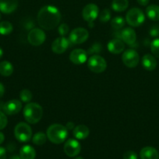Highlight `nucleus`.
Returning a JSON list of instances; mask_svg holds the SVG:
<instances>
[{"mask_svg": "<svg viewBox=\"0 0 159 159\" xmlns=\"http://www.w3.org/2000/svg\"><path fill=\"white\" fill-rule=\"evenodd\" d=\"M47 135L43 132H37L34 135L32 138V141L36 145H43L45 144L47 141Z\"/></svg>", "mask_w": 159, "mask_h": 159, "instance_id": "393cba45", "label": "nucleus"}, {"mask_svg": "<svg viewBox=\"0 0 159 159\" xmlns=\"http://www.w3.org/2000/svg\"><path fill=\"white\" fill-rule=\"evenodd\" d=\"M43 109L36 102H28L23 108V116L25 120L30 124H35L41 120Z\"/></svg>", "mask_w": 159, "mask_h": 159, "instance_id": "7ed1b4c3", "label": "nucleus"}, {"mask_svg": "<svg viewBox=\"0 0 159 159\" xmlns=\"http://www.w3.org/2000/svg\"><path fill=\"white\" fill-rule=\"evenodd\" d=\"M14 135L20 142H28L32 137V130L28 124L20 122L14 128Z\"/></svg>", "mask_w": 159, "mask_h": 159, "instance_id": "20e7f679", "label": "nucleus"}, {"mask_svg": "<svg viewBox=\"0 0 159 159\" xmlns=\"http://www.w3.org/2000/svg\"><path fill=\"white\" fill-rule=\"evenodd\" d=\"M70 40L64 37H58L51 43V50L55 54H61L65 52L69 48Z\"/></svg>", "mask_w": 159, "mask_h": 159, "instance_id": "f8f14e48", "label": "nucleus"}, {"mask_svg": "<svg viewBox=\"0 0 159 159\" xmlns=\"http://www.w3.org/2000/svg\"><path fill=\"white\" fill-rule=\"evenodd\" d=\"M61 21V13L55 6H45L37 13V23L44 30H51L55 29Z\"/></svg>", "mask_w": 159, "mask_h": 159, "instance_id": "f257e3e1", "label": "nucleus"}, {"mask_svg": "<svg viewBox=\"0 0 159 159\" xmlns=\"http://www.w3.org/2000/svg\"><path fill=\"white\" fill-rule=\"evenodd\" d=\"M20 157L21 159H35L36 152L31 145H24L20 148Z\"/></svg>", "mask_w": 159, "mask_h": 159, "instance_id": "412c9836", "label": "nucleus"}, {"mask_svg": "<svg viewBox=\"0 0 159 159\" xmlns=\"http://www.w3.org/2000/svg\"><path fill=\"white\" fill-rule=\"evenodd\" d=\"M73 136L78 140H84L87 138L90 134V130L85 125H78L73 129Z\"/></svg>", "mask_w": 159, "mask_h": 159, "instance_id": "aec40b11", "label": "nucleus"}, {"mask_svg": "<svg viewBox=\"0 0 159 159\" xmlns=\"http://www.w3.org/2000/svg\"><path fill=\"white\" fill-rule=\"evenodd\" d=\"M140 159H159V153L156 148L153 147H144L140 150Z\"/></svg>", "mask_w": 159, "mask_h": 159, "instance_id": "a211bd4d", "label": "nucleus"}, {"mask_svg": "<svg viewBox=\"0 0 159 159\" xmlns=\"http://www.w3.org/2000/svg\"><path fill=\"white\" fill-rule=\"evenodd\" d=\"M81 151V145L78 141L75 139H69L64 144V152L70 158L77 156Z\"/></svg>", "mask_w": 159, "mask_h": 159, "instance_id": "9b49d317", "label": "nucleus"}, {"mask_svg": "<svg viewBox=\"0 0 159 159\" xmlns=\"http://www.w3.org/2000/svg\"><path fill=\"white\" fill-rule=\"evenodd\" d=\"M111 16H112L111 11L108 9H104L101 12H99L98 18H99V20L101 23H105L110 20Z\"/></svg>", "mask_w": 159, "mask_h": 159, "instance_id": "cd10ccee", "label": "nucleus"}, {"mask_svg": "<svg viewBox=\"0 0 159 159\" xmlns=\"http://www.w3.org/2000/svg\"><path fill=\"white\" fill-rule=\"evenodd\" d=\"M65 127H66V128L68 129V130H73V129H74V124H73V123L72 122H69L67 123Z\"/></svg>", "mask_w": 159, "mask_h": 159, "instance_id": "58836bf2", "label": "nucleus"}, {"mask_svg": "<svg viewBox=\"0 0 159 159\" xmlns=\"http://www.w3.org/2000/svg\"><path fill=\"white\" fill-rule=\"evenodd\" d=\"M18 6V0H0V12L6 14L12 13Z\"/></svg>", "mask_w": 159, "mask_h": 159, "instance_id": "2eb2a0df", "label": "nucleus"}, {"mask_svg": "<svg viewBox=\"0 0 159 159\" xmlns=\"http://www.w3.org/2000/svg\"><path fill=\"white\" fill-rule=\"evenodd\" d=\"M89 33L83 27L75 28L71 31L69 37V40L73 44H81L88 39Z\"/></svg>", "mask_w": 159, "mask_h": 159, "instance_id": "6e6552de", "label": "nucleus"}, {"mask_svg": "<svg viewBox=\"0 0 159 159\" xmlns=\"http://www.w3.org/2000/svg\"><path fill=\"white\" fill-rule=\"evenodd\" d=\"M4 93H5V88L4 86H3L2 84L0 82V98L2 97V96L4 95Z\"/></svg>", "mask_w": 159, "mask_h": 159, "instance_id": "4c0bfd02", "label": "nucleus"}, {"mask_svg": "<svg viewBox=\"0 0 159 159\" xmlns=\"http://www.w3.org/2000/svg\"><path fill=\"white\" fill-rule=\"evenodd\" d=\"M123 159H137V155L133 151H127L123 154Z\"/></svg>", "mask_w": 159, "mask_h": 159, "instance_id": "473e14b6", "label": "nucleus"}, {"mask_svg": "<svg viewBox=\"0 0 159 159\" xmlns=\"http://www.w3.org/2000/svg\"><path fill=\"white\" fill-rule=\"evenodd\" d=\"M122 61L127 68H133L137 66L140 61V56L138 53L133 49H128L123 52Z\"/></svg>", "mask_w": 159, "mask_h": 159, "instance_id": "0eeeda50", "label": "nucleus"}, {"mask_svg": "<svg viewBox=\"0 0 159 159\" xmlns=\"http://www.w3.org/2000/svg\"><path fill=\"white\" fill-rule=\"evenodd\" d=\"M13 72V67L10 62L4 61L0 63V75L5 77L10 76Z\"/></svg>", "mask_w": 159, "mask_h": 159, "instance_id": "b1692460", "label": "nucleus"}, {"mask_svg": "<svg viewBox=\"0 0 159 159\" xmlns=\"http://www.w3.org/2000/svg\"><path fill=\"white\" fill-rule=\"evenodd\" d=\"M108 50L110 53L113 54H121L125 49L124 42L119 39H113L110 40L107 45Z\"/></svg>", "mask_w": 159, "mask_h": 159, "instance_id": "dca6fc26", "label": "nucleus"}, {"mask_svg": "<svg viewBox=\"0 0 159 159\" xmlns=\"http://www.w3.org/2000/svg\"><path fill=\"white\" fill-rule=\"evenodd\" d=\"M101 45H100V43H94V44L93 45V46L91 47V48H90V50L88 51V53L89 54H91L92 52H93L94 50H96L97 53H99L100 51H101Z\"/></svg>", "mask_w": 159, "mask_h": 159, "instance_id": "72a5a7b5", "label": "nucleus"}, {"mask_svg": "<svg viewBox=\"0 0 159 159\" xmlns=\"http://www.w3.org/2000/svg\"><path fill=\"white\" fill-rule=\"evenodd\" d=\"M141 63L143 68L147 71H153L157 67V61H156L155 57L154 56L149 54H144L143 56Z\"/></svg>", "mask_w": 159, "mask_h": 159, "instance_id": "6ab92c4d", "label": "nucleus"}, {"mask_svg": "<svg viewBox=\"0 0 159 159\" xmlns=\"http://www.w3.org/2000/svg\"><path fill=\"white\" fill-rule=\"evenodd\" d=\"M5 140V136L2 132H0V144H2L3 143Z\"/></svg>", "mask_w": 159, "mask_h": 159, "instance_id": "ea45409f", "label": "nucleus"}, {"mask_svg": "<svg viewBox=\"0 0 159 159\" xmlns=\"http://www.w3.org/2000/svg\"><path fill=\"white\" fill-rule=\"evenodd\" d=\"M146 14L150 20L153 21L159 20V6L157 5H150L146 9Z\"/></svg>", "mask_w": 159, "mask_h": 159, "instance_id": "4be33fe9", "label": "nucleus"}, {"mask_svg": "<svg viewBox=\"0 0 159 159\" xmlns=\"http://www.w3.org/2000/svg\"><path fill=\"white\" fill-rule=\"evenodd\" d=\"M75 159H84V158H81V157H77V158H76Z\"/></svg>", "mask_w": 159, "mask_h": 159, "instance_id": "c03bdc74", "label": "nucleus"}, {"mask_svg": "<svg viewBox=\"0 0 159 159\" xmlns=\"http://www.w3.org/2000/svg\"><path fill=\"white\" fill-rule=\"evenodd\" d=\"M121 38L127 44H133L137 40V34L132 28H125L121 32Z\"/></svg>", "mask_w": 159, "mask_h": 159, "instance_id": "f3484780", "label": "nucleus"}, {"mask_svg": "<svg viewBox=\"0 0 159 159\" xmlns=\"http://www.w3.org/2000/svg\"><path fill=\"white\" fill-rule=\"evenodd\" d=\"M70 60L75 65H82L87 61V52L80 48L74 49L70 53Z\"/></svg>", "mask_w": 159, "mask_h": 159, "instance_id": "4468645a", "label": "nucleus"}, {"mask_svg": "<svg viewBox=\"0 0 159 159\" xmlns=\"http://www.w3.org/2000/svg\"><path fill=\"white\" fill-rule=\"evenodd\" d=\"M137 2L139 5H140V6H146L148 5L150 0H137Z\"/></svg>", "mask_w": 159, "mask_h": 159, "instance_id": "e433bc0d", "label": "nucleus"}, {"mask_svg": "<svg viewBox=\"0 0 159 159\" xmlns=\"http://www.w3.org/2000/svg\"><path fill=\"white\" fill-rule=\"evenodd\" d=\"M9 159H21V158L19 156H17V155H14V156H12Z\"/></svg>", "mask_w": 159, "mask_h": 159, "instance_id": "79ce46f5", "label": "nucleus"}, {"mask_svg": "<svg viewBox=\"0 0 159 159\" xmlns=\"http://www.w3.org/2000/svg\"><path fill=\"white\" fill-rule=\"evenodd\" d=\"M145 20V15L139 8H132L126 15V21L129 26L137 27L143 24Z\"/></svg>", "mask_w": 159, "mask_h": 159, "instance_id": "39448f33", "label": "nucleus"}, {"mask_svg": "<svg viewBox=\"0 0 159 159\" xmlns=\"http://www.w3.org/2000/svg\"><path fill=\"white\" fill-rule=\"evenodd\" d=\"M87 66L92 72L99 74L105 71L107 68V63L104 57L98 54H94L88 59Z\"/></svg>", "mask_w": 159, "mask_h": 159, "instance_id": "423d86ee", "label": "nucleus"}, {"mask_svg": "<svg viewBox=\"0 0 159 159\" xmlns=\"http://www.w3.org/2000/svg\"><path fill=\"white\" fill-rule=\"evenodd\" d=\"M0 159H6V149L2 147H0Z\"/></svg>", "mask_w": 159, "mask_h": 159, "instance_id": "c9c22d12", "label": "nucleus"}, {"mask_svg": "<svg viewBox=\"0 0 159 159\" xmlns=\"http://www.w3.org/2000/svg\"><path fill=\"white\" fill-rule=\"evenodd\" d=\"M4 103H5V102L0 101V111H2L3 107H4Z\"/></svg>", "mask_w": 159, "mask_h": 159, "instance_id": "a19ab883", "label": "nucleus"}, {"mask_svg": "<svg viewBox=\"0 0 159 159\" xmlns=\"http://www.w3.org/2000/svg\"><path fill=\"white\" fill-rule=\"evenodd\" d=\"M151 51L154 57L159 58V38L154 39L151 43Z\"/></svg>", "mask_w": 159, "mask_h": 159, "instance_id": "c756f323", "label": "nucleus"}, {"mask_svg": "<svg viewBox=\"0 0 159 159\" xmlns=\"http://www.w3.org/2000/svg\"><path fill=\"white\" fill-rule=\"evenodd\" d=\"M46 135L48 140L53 144H62L68 137V129L62 124H51L47 129Z\"/></svg>", "mask_w": 159, "mask_h": 159, "instance_id": "f03ea898", "label": "nucleus"}, {"mask_svg": "<svg viewBox=\"0 0 159 159\" xmlns=\"http://www.w3.org/2000/svg\"><path fill=\"white\" fill-rule=\"evenodd\" d=\"M2 55H3V51H2V48H0V59L2 58Z\"/></svg>", "mask_w": 159, "mask_h": 159, "instance_id": "37998d69", "label": "nucleus"}, {"mask_svg": "<svg viewBox=\"0 0 159 159\" xmlns=\"http://www.w3.org/2000/svg\"><path fill=\"white\" fill-rule=\"evenodd\" d=\"M12 25L9 21H2L0 23V34L8 35L12 31Z\"/></svg>", "mask_w": 159, "mask_h": 159, "instance_id": "bb28decb", "label": "nucleus"}, {"mask_svg": "<svg viewBox=\"0 0 159 159\" xmlns=\"http://www.w3.org/2000/svg\"><path fill=\"white\" fill-rule=\"evenodd\" d=\"M125 25V20L123 16H115L111 20V26L115 30H121Z\"/></svg>", "mask_w": 159, "mask_h": 159, "instance_id": "a878e982", "label": "nucleus"}, {"mask_svg": "<svg viewBox=\"0 0 159 159\" xmlns=\"http://www.w3.org/2000/svg\"><path fill=\"white\" fill-rule=\"evenodd\" d=\"M20 100L23 102H30L33 98V95L31 92L28 89H23L20 93Z\"/></svg>", "mask_w": 159, "mask_h": 159, "instance_id": "c85d7f7f", "label": "nucleus"}, {"mask_svg": "<svg viewBox=\"0 0 159 159\" xmlns=\"http://www.w3.org/2000/svg\"><path fill=\"white\" fill-rule=\"evenodd\" d=\"M99 15V8L94 3H89L82 11L83 18L87 23H92Z\"/></svg>", "mask_w": 159, "mask_h": 159, "instance_id": "1a4fd4ad", "label": "nucleus"}, {"mask_svg": "<svg viewBox=\"0 0 159 159\" xmlns=\"http://www.w3.org/2000/svg\"><path fill=\"white\" fill-rule=\"evenodd\" d=\"M1 17H2L1 16V12H0V20H1Z\"/></svg>", "mask_w": 159, "mask_h": 159, "instance_id": "a18cd8bd", "label": "nucleus"}, {"mask_svg": "<svg viewBox=\"0 0 159 159\" xmlns=\"http://www.w3.org/2000/svg\"><path fill=\"white\" fill-rule=\"evenodd\" d=\"M58 32H59V35L64 37V36L66 35L69 32V26L68 25L65 24V23H62L60 26H59V29H58Z\"/></svg>", "mask_w": 159, "mask_h": 159, "instance_id": "2f4dec72", "label": "nucleus"}, {"mask_svg": "<svg viewBox=\"0 0 159 159\" xmlns=\"http://www.w3.org/2000/svg\"><path fill=\"white\" fill-rule=\"evenodd\" d=\"M22 109V102L18 99H11L5 102L2 112L7 115H15Z\"/></svg>", "mask_w": 159, "mask_h": 159, "instance_id": "ddd939ff", "label": "nucleus"}, {"mask_svg": "<svg viewBox=\"0 0 159 159\" xmlns=\"http://www.w3.org/2000/svg\"><path fill=\"white\" fill-rule=\"evenodd\" d=\"M112 9L115 12H122L126 10L129 6V1L128 0H112Z\"/></svg>", "mask_w": 159, "mask_h": 159, "instance_id": "5701e85b", "label": "nucleus"}, {"mask_svg": "<svg viewBox=\"0 0 159 159\" xmlns=\"http://www.w3.org/2000/svg\"><path fill=\"white\" fill-rule=\"evenodd\" d=\"M8 123V119L4 112L0 111V130H2L6 127Z\"/></svg>", "mask_w": 159, "mask_h": 159, "instance_id": "7c9ffc66", "label": "nucleus"}, {"mask_svg": "<svg viewBox=\"0 0 159 159\" xmlns=\"http://www.w3.org/2000/svg\"><path fill=\"white\" fill-rule=\"evenodd\" d=\"M46 39V35L42 30L39 28H34L29 32L27 35V40L33 46H40Z\"/></svg>", "mask_w": 159, "mask_h": 159, "instance_id": "9d476101", "label": "nucleus"}, {"mask_svg": "<svg viewBox=\"0 0 159 159\" xmlns=\"http://www.w3.org/2000/svg\"><path fill=\"white\" fill-rule=\"evenodd\" d=\"M150 34L152 37H157L159 35V28L157 26H154L150 31Z\"/></svg>", "mask_w": 159, "mask_h": 159, "instance_id": "f704fd0d", "label": "nucleus"}]
</instances>
